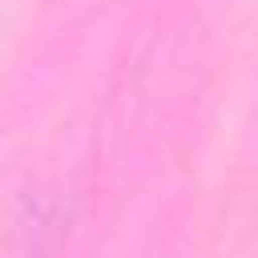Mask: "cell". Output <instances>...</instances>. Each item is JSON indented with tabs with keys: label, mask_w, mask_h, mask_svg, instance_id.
<instances>
[]
</instances>
